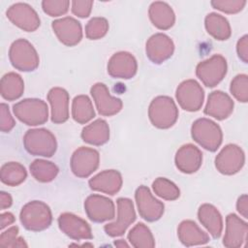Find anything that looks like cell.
Returning <instances> with one entry per match:
<instances>
[{
	"mask_svg": "<svg viewBox=\"0 0 248 248\" xmlns=\"http://www.w3.org/2000/svg\"><path fill=\"white\" fill-rule=\"evenodd\" d=\"M19 220L26 230L41 232L51 225L52 214L49 206L44 202L32 201L21 208Z\"/></svg>",
	"mask_w": 248,
	"mask_h": 248,
	"instance_id": "obj_1",
	"label": "cell"
},
{
	"mask_svg": "<svg viewBox=\"0 0 248 248\" xmlns=\"http://www.w3.org/2000/svg\"><path fill=\"white\" fill-rule=\"evenodd\" d=\"M148 117L156 128L169 129L178 118V108L170 97L158 96L149 105Z\"/></svg>",
	"mask_w": 248,
	"mask_h": 248,
	"instance_id": "obj_2",
	"label": "cell"
},
{
	"mask_svg": "<svg viewBox=\"0 0 248 248\" xmlns=\"http://www.w3.org/2000/svg\"><path fill=\"white\" fill-rule=\"evenodd\" d=\"M193 140L204 149L214 152L223 141V133L220 126L208 118H199L191 127Z\"/></svg>",
	"mask_w": 248,
	"mask_h": 248,
	"instance_id": "obj_3",
	"label": "cell"
},
{
	"mask_svg": "<svg viewBox=\"0 0 248 248\" xmlns=\"http://www.w3.org/2000/svg\"><path fill=\"white\" fill-rule=\"evenodd\" d=\"M23 145L26 151L34 156L51 157L57 149L54 135L45 128L28 130L23 137Z\"/></svg>",
	"mask_w": 248,
	"mask_h": 248,
	"instance_id": "obj_4",
	"label": "cell"
},
{
	"mask_svg": "<svg viewBox=\"0 0 248 248\" xmlns=\"http://www.w3.org/2000/svg\"><path fill=\"white\" fill-rule=\"evenodd\" d=\"M16 117L28 126L45 124L48 118V108L45 101L28 98L15 104L13 107Z\"/></svg>",
	"mask_w": 248,
	"mask_h": 248,
	"instance_id": "obj_5",
	"label": "cell"
},
{
	"mask_svg": "<svg viewBox=\"0 0 248 248\" xmlns=\"http://www.w3.org/2000/svg\"><path fill=\"white\" fill-rule=\"evenodd\" d=\"M9 59L14 68L21 72H32L39 66V55L25 39L16 40L10 46Z\"/></svg>",
	"mask_w": 248,
	"mask_h": 248,
	"instance_id": "obj_6",
	"label": "cell"
},
{
	"mask_svg": "<svg viewBox=\"0 0 248 248\" xmlns=\"http://www.w3.org/2000/svg\"><path fill=\"white\" fill-rule=\"evenodd\" d=\"M227 69L228 65L225 57L214 54L197 65L196 75L205 86L214 87L225 78Z\"/></svg>",
	"mask_w": 248,
	"mask_h": 248,
	"instance_id": "obj_7",
	"label": "cell"
},
{
	"mask_svg": "<svg viewBox=\"0 0 248 248\" xmlns=\"http://www.w3.org/2000/svg\"><path fill=\"white\" fill-rule=\"evenodd\" d=\"M175 97L178 105L184 110L198 111L203 104L204 92L197 80L187 79L178 85Z\"/></svg>",
	"mask_w": 248,
	"mask_h": 248,
	"instance_id": "obj_8",
	"label": "cell"
},
{
	"mask_svg": "<svg viewBox=\"0 0 248 248\" xmlns=\"http://www.w3.org/2000/svg\"><path fill=\"white\" fill-rule=\"evenodd\" d=\"M99 163L100 154L96 149L81 146L73 153L70 166L76 176L86 178L98 169Z\"/></svg>",
	"mask_w": 248,
	"mask_h": 248,
	"instance_id": "obj_9",
	"label": "cell"
},
{
	"mask_svg": "<svg viewBox=\"0 0 248 248\" xmlns=\"http://www.w3.org/2000/svg\"><path fill=\"white\" fill-rule=\"evenodd\" d=\"M135 199L140 216L145 221L155 222L163 216L165 205L151 194L148 187L141 185L137 188Z\"/></svg>",
	"mask_w": 248,
	"mask_h": 248,
	"instance_id": "obj_10",
	"label": "cell"
},
{
	"mask_svg": "<svg viewBox=\"0 0 248 248\" xmlns=\"http://www.w3.org/2000/svg\"><path fill=\"white\" fill-rule=\"evenodd\" d=\"M245 163L243 150L236 144H227L215 158L217 170L226 175H232L238 172Z\"/></svg>",
	"mask_w": 248,
	"mask_h": 248,
	"instance_id": "obj_11",
	"label": "cell"
},
{
	"mask_svg": "<svg viewBox=\"0 0 248 248\" xmlns=\"http://www.w3.org/2000/svg\"><path fill=\"white\" fill-rule=\"evenodd\" d=\"M117 218L114 222L105 225L106 233L111 237L124 234L128 227L136 220V212L133 202L128 198H118L117 201Z\"/></svg>",
	"mask_w": 248,
	"mask_h": 248,
	"instance_id": "obj_12",
	"label": "cell"
},
{
	"mask_svg": "<svg viewBox=\"0 0 248 248\" xmlns=\"http://www.w3.org/2000/svg\"><path fill=\"white\" fill-rule=\"evenodd\" d=\"M6 16L13 24L26 32L37 30L41 24L37 12L26 3L13 4L7 10Z\"/></svg>",
	"mask_w": 248,
	"mask_h": 248,
	"instance_id": "obj_13",
	"label": "cell"
},
{
	"mask_svg": "<svg viewBox=\"0 0 248 248\" xmlns=\"http://www.w3.org/2000/svg\"><path fill=\"white\" fill-rule=\"evenodd\" d=\"M84 210L87 217L95 223L111 220L115 216L113 202L110 199L98 194H93L86 198L84 202Z\"/></svg>",
	"mask_w": 248,
	"mask_h": 248,
	"instance_id": "obj_14",
	"label": "cell"
},
{
	"mask_svg": "<svg viewBox=\"0 0 248 248\" xmlns=\"http://www.w3.org/2000/svg\"><path fill=\"white\" fill-rule=\"evenodd\" d=\"M51 27L57 39L67 46H74L82 39L81 24L72 16H65L53 20Z\"/></svg>",
	"mask_w": 248,
	"mask_h": 248,
	"instance_id": "obj_15",
	"label": "cell"
},
{
	"mask_svg": "<svg viewBox=\"0 0 248 248\" xmlns=\"http://www.w3.org/2000/svg\"><path fill=\"white\" fill-rule=\"evenodd\" d=\"M58 226L62 232L74 240L92 239L93 234L89 224L82 218L69 212L60 214Z\"/></svg>",
	"mask_w": 248,
	"mask_h": 248,
	"instance_id": "obj_16",
	"label": "cell"
},
{
	"mask_svg": "<svg viewBox=\"0 0 248 248\" xmlns=\"http://www.w3.org/2000/svg\"><path fill=\"white\" fill-rule=\"evenodd\" d=\"M145 51L151 62L161 64L171 57L174 51V44L168 35L156 33L147 40Z\"/></svg>",
	"mask_w": 248,
	"mask_h": 248,
	"instance_id": "obj_17",
	"label": "cell"
},
{
	"mask_svg": "<svg viewBox=\"0 0 248 248\" xmlns=\"http://www.w3.org/2000/svg\"><path fill=\"white\" fill-rule=\"evenodd\" d=\"M90 93L94 100L96 108L101 115L112 116L122 109V101L118 98L112 97L106 84L101 82L95 83L91 87Z\"/></svg>",
	"mask_w": 248,
	"mask_h": 248,
	"instance_id": "obj_18",
	"label": "cell"
},
{
	"mask_svg": "<svg viewBox=\"0 0 248 248\" xmlns=\"http://www.w3.org/2000/svg\"><path fill=\"white\" fill-rule=\"evenodd\" d=\"M138 70V63L133 54L127 51L114 53L108 63V73L111 78L129 79Z\"/></svg>",
	"mask_w": 248,
	"mask_h": 248,
	"instance_id": "obj_19",
	"label": "cell"
},
{
	"mask_svg": "<svg viewBox=\"0 0 248 248\" xmlns=\"http://www.w3.org/2000/svg\"><path fill=\"white\" fill-rule=\"evenodd\" d=\"M233 106L232 99L227 93L216 90L208 95L203 112L217 120H224L232 113Z\"/></svg>",
	"mask_w": 248,
	"mask_h": 248,
	"instance_id": "obj_20",
	"label": "cell"
},
{
	"mask_svg": "<svg viewBox=\"0 0 248 248\" xmlns=\"http://www.w3.org/2000/svg\"><path fill=\"white\" fill-rule=\"evenodd\" d=\"M247 232L248 225L246 221L239 218L236 214H229L226 217V232L223 238L224 246L228 248L242 246L246 240Z\"/></svg>",
	"mask_w": 248,
	"mask_h": 248,
	"instance_id": "obj_21",
	"label": "cell"
},
{
	"mask_svg": "<svg viewBox=\"0 0 248 248\" xmlns=\"http://www.w3.org/2000/svg\"><path fill=\"white\" fill-rule=\"evenodd\" d=\"M175 166L183 173H194L202 166V153L194 144L182 145L176 152L174 158Z\"/></svg>",
	"mask_w": 248,
	"mask_h": 248,
	"instance_id": "obj_22",
	"label": "cell"
},
{
	"mask_svg": "<svg viewBox=\"0 0 248 248\" xmlns=\"http://www.w3.org/2000/svg\"><path fill=\"white\" fill-rule=\"evenodd\" d=\"M122 183V175L115 170H103L88 181L91 190L108 195L116 194L121 189Z\"/></svg>",
	"mask_w": 248,
	"mask_h": 248,
	"instance_id": "obj_23",
	"label": "cell"
},
{
	"mask_svg": "<svg viewBox=\"0 0 248 248\" xmlns=\"http://www.w3.org/2000/svg\"><path fill=\"white\" fill-rule=\"evenodd\" d=\"M51 108V121L61 124L69 118V93L61 87H53L47 93Z\"/></svg>",
	"mask_w": 248,
	"mask_h": 248,
	"instance_id": "obj_24",
	"label": "cell"
},
{
	"mask_svg": "<svg viewBox=\"0 0 248 248\" xmlns=\"http://www.w3.org/2000/svg\"><path fill=\"white\" fill-rule=\"evenodd\" d=\"M177 236L180 242L187 247L203 245L209 241V235L192 220H184L179 224Z\"/></svg>",
	"mask_w": 248,
	"mask_h": 248,
	"instance_id": "obj_25",
	"label": "cell"
},
{
	"mask_svg": "<svg viewBox=\"0 0 248 248\" xmlns=\"http://www.w3.org/2000/svg\"><path fill=\"white\" fill-rule=\"evenodd\" d=\"M198 218L213 238H219L221 236L223 231V218L214 205L209 203L202 204L198 210Z\"/></svg>",
	"mask_w": 248,
	"mask_h": 248,
	"instance_id": "obj_26",
	"label": "cell"
},
{
	"mask_svg": "<svg viewBox=\"0 0 248 248\" xmlns=\"http://www.w3.org/2000/svg\"><path fill=\"white\" fill-rule=\"evenodd\" d=\"M149 18L152 24L160 30H168L175 22V15L171 7L162 1L151 3L148 10Z\"/></svg>",
	"mask_w": 248,
	"mask_h": 248,
	"instance_id": "obj_27",
	"label": "cell"
},
{
	"mask_svg": "<svg viewBox=\"0 0 248 248\" xmlns=\"http://www.w3.org/2000/svg\"><path fill=\"white\" fill-rule=\"evenodd\" d=\"M83 141L93 145H103L109 140V127L106 120L96 119L89 125L85 126L81 132Z\"/></svg>",
	"mask_w": 248,
	"mask_h": 248,
	"instance_id": "obj_28",
	"label": "cell"
},
{
	"mask_svg": "<svg viewBox=\"0 0 248 248\" xmlns=\"http://www.w3.org/2000/svg\"><path fill=\"white\" fill-rule=\"evenodd\" d=\"M204 25L207 33L215 40L226 41L232 35L231 25L227 18L219 14L210 13L205 16Z\"/></svg>",
	"mask_w": 248,
	"mask_h": 248,
	"instance_id": "obj_29",
	"label": "cell"
},
{
	"mask_svg": "<svg viewBox=\"0 0 248 248\" xmlns=\"http://www.w3.org/2000/svg\"><path fill=\"white\" fill-rule=\"evenodd\" d=\"M24 90L22 78L14 72L4 75L0 81L1 96L8 101H15L21 97Z\"/></svg>",
	"mask_w": 248,
	"mask_h": 248,
	"instance_id": "obj_30",
	"label": "cell"
},
{
	"mask_svg": "<svg viewBox=\"0 0 248 248\" xmlns=\"http://www.w3.org/2000/svg\"><path fill=\"white\" fill-rule=\"evenodd\" d=\"M95 116V110L91 100L86 95L76 96L72 103V117L79 123L85 124L93 119Z\"/></svg>",
	"mask_w": 248,
	"mask_h": 248,
	"instance_id": "obj_31",
	"label": "cell"
},
{
	"mask_svg": "<svg viewBox=\"0 0 248 248\" xmlns=\"http://www.w3.org/2000/svg\"><path fill=\"white\" fill-rule=\"evenodd\" d=\"M27 177V171L23 165L17 162H9L1 167L0 179L8 186H17Z\"/></svg>",
	"mask_w": 248,
	"mask_h": 248,
	"instance_id": "obj_32",
	"label": "cell"
},
{
	"mask_svg": "<svg viewBox=\"0 0 248 248\" xmlns=\"http://www.w3.org/2000/svg\"><path fill=\"white\" fill-rule=\"evenodd\" d=\"M31 175L39 182L46 183L52 181L58 174L57 166L49 161L37 159L34 160L29 167Z\"/></svg>",
	"mask_w": 248,
	"mask_h": 248,
	"instance_id": "obj_33",
	"label": "cell"
},
{
	"mask_svg": "<svg viewBox=\"0 0 248 248\" xmlns=\"http://www.w3.org/2000/svg\"><path fill=\"white\" fill-rule=\"evenodd\" d=\"M128 240L136 248H152L155 246V240L149 228L143 223H138L130 230Z\"/></svg>",
	"mask_w": 248,
	"mask_h": 248,
	"instance_id": "obj_34",
	"label": "cell"
},
{
	"mask_svg": "<svg viewBox=\"0 0 248 248\" xmlns=\"http://www.w3.org/2000/svg\"><path fill=\"white\" fill-rule=\"evenodd\" d=\"M154 193L166 201H175L180 196V190L172 181L166 177H158L152 183Z\"/></svg>",
	"mask_w": 248,
	"mask_h": 248,
	"instance_id": "obj_35",
	"label": "cell"
},
{
	"mask_svg": "<svg viewBox=\"0 0 248 248\" xmlns=\"http://www.w3.org/2000/svg\"><path fill=\"white\" fill-rule=\"evenodd\" d=\"M108 31V22L105 17H93L85 25V36L89 40H99L106 36Z\"/></svg>",
	"mask_w": 248,
	"mask_h": 248,
	"instance_id": "obj_36",
	"label": "cell"
},
{
	"mask_svg": "<svg viewBox=\"0 0 248 248\" xmlns=\"http://www.w3.org/2000/svg\"><path fill=\"white\" fill-rule=\"evenodd\" d=\"M230 91L232 95L241 103L248 101V77L245 74L237 75L231 82Z\"/></svg>",
	"mask_w": 248,
	"mask_h": 248,
	"instance_id": "obj_37",
	"label": "cell"
},
{
	"mask_svg": "<svg viewBox=\"0 0 248 248\" xmlns=\"http://www.w3.org/2000/svg\"><path fill=\"white\" fill-rule=\"evenodd\" d=\"M0 245L3 247H27L24 239L18 236L17 226H13L0 234Z\"/></svg>",
	"mask_w": 248,
	"mask_h": 248,
	"instance_id": "obj_38",
	"label": "cell"
},
{
	"mask_svg": "<svg viewBox=\"0 0 248 248\" xmlns=\"http://www.w3.org/2000/svg\"><path fill=\"white\" fill-rule=\"evenodd\" d=\"M70 7L68 0H44L42 2L43 11L49 16H60L65 15Z\"/></svg>",
	"mask_w": 248,
	"mask_h": 248,
	"instance_id": "obj_39",
	"label": "cell"
},
{
	"mask_svg": "<svg viewBox=\"0 0 248 248\" xmlns=\"http://www.w3.org/2000/svg\"><path fill=\"white\" fill-rule=\"evenodd\" d=\"M211 6L226 14H236L242 11L246 5L245 0H213L210 2Z\"/></svg>",
	"mask_w": 248,
	"mask_h": 248,
	"instance_id": "obj_40",
	"label": "cell"
},
{
	"mask_svg": "<svg viewBox=\"0 0 248 248\" xmlns=\"http://www.w3.org/2000/svg\"><path fill=\"white\" fill-rule=\"evenodd\" d=\"M16 126V121L12 116L7 104L0 105V129L4 133H9Z\"/></svg>",
	"mask_w": 248,
	"mask_h": 248,
	"instance_id": "obj_41",
	"label": "cell"
},
{
	"mask_svg": "<svg viewBox=\"0 0 248 248\" xmlns=\"http://www.w3.org/2000/svg\"><path fill=\"white\" fill-rule=\"evenodd\" d=\"M72 5V13L81 18H85L89 16L92 6H93V1L91 0H74L71 3Z\"/></svg>",
	"mask_w": 248,
	"mask_h": 248,
	"instance_id": "obj_42",
	"label": "cell"
},
{
	"mask_svg": "<svg viewBox=\"0 0 248 248\" xmlns=\"http://www.w3.org/2000/svg\"><path fill=\"white\" fill-rule=\"evenodd\" d=\"M236 52L240 60L244 63H248V36L241 37L236 44Z\"/></svg>",
	"mask_w": 248,
	"mask_h": 248,
	"instance_id": "obj_43",
	"label": "cell"
},
{
	"mask_svg": "<svg viewBox=\"0 0 248 248\" xmlns=\"http://www.w3.org/2000/svg\"><path fill=\"white\" fill-rule=\"evenodd\" d=\"M236 209L243 218H248V196L246 194L241 195L237 199Z\"/></svg>",
	"mask_w": 248,
	"mask_h": 248,
	"instance_id": "obj_44",
	"label": "cell"
},
{
	"mask_svg": "<svg viewBox=\"0 0 248 248\" xmlns=\"http://www.w3.org/2000/svg\"><path fill=\"white\" fill-rule=\"evenodd\" d=\"M0 220H1L0 229L4 230L6 227L12 225L16 221V218H15L14 214L11 212H4L0 215Z\"/></svg>",
	"mask_w": 248,
	"mask_h": 248,
	"instance_id": "obj_45",
	"label": "cell"
},
{
	"mask_svg": "<svg viewBox=\"0 0 248 248\" xmlns=\"http://www.w3.org/2000/svg\"><path fill=\"white\" fill-rule=\"evenodd\" d=\"M0 203H1V209L9 208L13 203V199L9 193H6L2 191L0 193Z\"/></svg>",
	"mask_w": 248,
	"mask_h": 248,
	"instance_id": "obj_46",
	"label": "cell"
},
{
	"mask_svg": "<svg viewBox=\"0 0 248 248\" xmlns=\"http://www.w3.org/2000/svg\"><path fill=\"white\" fill-rule=\"evenodd\" d=\"M114 245L117 246V247H128V246H129V244L126 243L123 239H118V240H116V241L114 242Z\"/></svg>",
	"mask_w": 248,
	"mask_h": 248,
	"instance_id": "obj_47",
	"label": "cell"
}]
</instances>
